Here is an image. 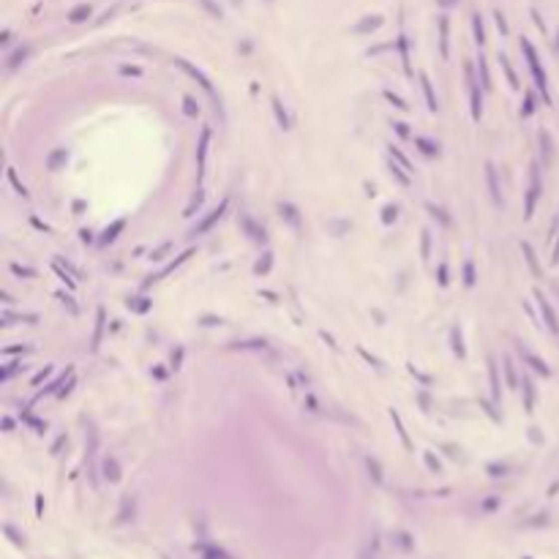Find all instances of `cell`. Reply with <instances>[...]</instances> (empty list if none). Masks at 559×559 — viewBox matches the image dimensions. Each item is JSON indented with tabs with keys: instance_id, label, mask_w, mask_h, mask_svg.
Segmentation results:
<instances>
[{
	"instance_id": "1",
	"label": "cell",
	"mask_w": 559,
	"mask_h": 559,
	"mask_svg": "<svg viewBox=\"0 0 559 559\" xmlns=\"http://www.w3.org/2000/svg\"><path fill=\"white\" fill-rule=\"evenodd\" d=\"M521 52L527 55V63H529V71H532V77H535V85H538V90L543 93V98H546V104H551V96H549V79H546V71H543V66H540V60H538V52H535V46L524 38L521 41Z\"/></svg>"
},
{
	"instance_id": "2",
	"label": "cell",
	"mask_w": 559,
	"mask_h": 559,
	"mask_svg": "<svg viewBox=\"0 0 559 559\" xmlns=\"http://www.w3.org/2000/svg\"><path fill=\"white\" fill-rule=\"evenodd\" d=\"M464 74H467V87H469V107H472V120H480L483 115V96H480V79H475V68L472 63L464 66Z\"/></svg>"
},
{
	"instance_id": "3",
	"label": "cell",
	"mask_w": 559,
	"mask_h": 559,
	"mask_svg": "<svg viewBox=\"0 0 559 559\" xmlns=\"http://www.w3.org/2000/svg\"><path fill=\"white\" fill-rule=\"evenodd\" d=\"M538 199H540V167L535 164L532 167V180H529V191H527V205H524V215H527V218L535 215Z\"/></svg>"
},
{
	"instance_id": "4",
	"label": "cell",
	"mask_w": 559,
	"mask_h": 559,
	"mask_svg": "<svg viewBox=\"0 0 559 559\" xmlns=\"http://www.w3.org/2000/svg\"><path fill=\"white\" fill-rule=\"evenodd\" d=\"M535 300H538L540 314H543V319H546V328H549L554 336H559V319H557V314H554V308H551V303L546 300V295L540 292V289L535 292Z\"/></svg>"
},
{
	"instance_id": "5",
	"label": "cell",
	"mask_w": 559,
	"mask_h": 559,
	"mask_svg": "<svg viewBox=\"0 0 559 559\" xmlns=\"http://www.w3.org/2000/svg\"><path fill=\"white\" fill-rule=\"evenodd\" d=\"M518 355H521V358H524V363H527V366H532V369L538 371V374H543V376H551V369H549V363H546V360H540L538 355H532V352H529L527 347L521 344V341H518Z\"/></svg>"
},
{
	"instance_id": "6",
	"label": "cell",
	"mask_w": 559,
	"mask_h": 559,
	"mask_svg": "<svg viewBox=\"0 0 559 559\" xmlns=\"http://www.w3.org/2000/svg\"><path fill=\"white\" fill-rule=\"evenodd\" d=\"M226 207H229V199H224L218 207H215V210H210V215H207L205 221H199V224L191 229V235H202V232H207V229H210V226L215 224V221H221V215L226 213Z\"/></svg>"
},
{
	"instance_id": "7",
	"label": "cell",
	"mask_w": 559,
	"mask_h": 559,
	"mask_svg": "<svg viewBox=\"0 0 559 559\" xmlns=\"http://www.w3.org/2000/svg\"><path fill=\"white\" fill-rule=\"evenodd\" d=\"M278 213H281V218L287 221L295 232L303 229V218H300V213H298V207H295V205H289V202H278Z\"/></svg>"
},
{
	"instance_id": "8",
	"label": "cell",
	"mask_w": 559,
	"mask_h": 559,
	"mask_svg": "<svg viewBox=\"0 0 559 559\" xmlns=\"http://www.w3.org/2000/svg\"><path fill=\"white\" fill-rule=\"evenodd\" d=\"M486 180H488V191H491L494 205H502V194H499V183H497V167L491 161L486 164Z\"/></svg>"
},
{
	"instance_id": "9",
	"label": "cell",
	"mask_w": 559,
	"mask_h": 559,
	"mask_svg": "<svg viewBox=\"0 0 559 559\" xmlns=\"http://www.w3.org/2000/svg\"><path fill=\"white\" fill-rule=\"evenodd\" d=\"M488 379H491V398H494V404H499L502 390H499V366L494 358H488Z\"/></svg>"
},
{
	"instance_id": "10",
	"label": "cell",
	"mask_w": 559,
	"mask_h": 559,
	"mask_svg": "<svg viewBox=\"0 0 559 559\" xmlns=\"http://www.w3.org/2000/svg\"><path fill=\"white\" fill-rule=\"evenodd\" d=\"M420 85H423V96H426V104H428V112H439V101H436V93H434V85H431L428 74H420Z\"/></svg>"
},
{
	"instance_id": "11",
	"label": "cell",
	"mask_w": 559,
	"mask_h": 559,
	"mask_svg": "<svg viewBox=\"0 0 559 559\" xmlns=\"http://www.w3.org/2000/svg\"><path fill=\"white\" fill-rule=\"evenodd\" d=\"M207 145H210V129H202V137H199V148H196V167H199V178H202V175H205Z\"/></svg>"
},
{
	"instance_id": "12",
	"label": "cell",
	"mask_w": 559,
	"mask_h": 559,
	"mask_svg": "<svg viewBox=\"0 0 559 559\" xmlns=\"http://www.w3.org/2000/svg\"><path fill=\"white\" fill-rule=\"evenodd\" d=\"M191 254H194V251H191V248H188V251H183V254H180V257H178V259H175V262H170V265H167V267H164V270H161V273H159V276H150V278H148V284H145V287H150V284L161 281V278H164V276H170V273H172V270H178V267H180V265H183V262H188V257H191Z\"/></svg>"
},
{
	"instance_id": "13",
	"label": "cell",
	"mask_w": 559,
	"mask_h": 559,
	"mask_svg": "<svg viewBox=\"0 0 559 559\" xmlns=\"http://www.w3.org/2000/svg\"><path fill=\"white\" fill-rule=\"evenodd\" d=\"M390 420H393L395 431H398V439H401V445H404L406 450H412V439H409V434H406V428H404V420H401L398 409H393V406H390Z\"/></svg>"
},
{
	"instance_id": "14",
	"label": "cell",
	"mask_w": 559,
	"mask_h": 559,
	"mask_svg": "<svg viewBox=\"0 0 559 559\" xmlns=\"http://www.w3.org/2000/svg\"><path fill=\"white\" fill-rule=\"evenodd\" d=\"M447 27H450V22H447V16H442V19H439V55H442V60H447V57H450V38H447Z\"/></svg>"
},
{
	"instance_id": "15",
	"label": "cell",
	"mask_w": 559,
	"mask_h": 559,
	"mask_svg": "<svg viewBox=\"0 0 559 559\" xmlns=\"http://www.w3.org/2000/svg\"><path fill=\"white\" fill-rule=\"evenodd\" d=\"M175 63H178V66H180V68H183V71H186V74H191V77H194V79H196V82H199L202 87H205V90H207V93H213V85H210V79H207V77H205V74H202V71H199V68H194V66H191V63H186V60H175Z\"/></svg>"
},
{
	"instance_id": "16",
	"label": "cell",
	"mask_w": 559,
	"mask_h": 559,
	"mask_svg": "<svg viewBox=\"0 0 559 559\" xmlns=\"http://www.w3.org/2000/svg\"><path fill=\"white\" fill-rule=\"evenodd\" d=\"M398 55H401V66H404V74L406 77H412V63H409V41H406V36L401 33L398 36Z\"/></svg>"
},
{
	"instance_id": "17",
	"label": "cell",
	"mask_w": 559,
	"mask_h": 559,
	"mask_svg": "<svg viewBox=\"0 0 559 559\" xmlns=\"http://www.w3.org/2000/svg\"><path fill=\"white\" fill-rule=\"evenodd\" d=\"M240 224H243V229H246V232H248V235H251V237H254V240H257V243H265V240H267L265 229L254 224V221L248 218V215H240Z\"/></svg>"
},
{
	"instance_id": "18",
	"label": "cell",
	"mask_w": 559,
	"mask_h": 559,
	"mask_svg": "<svg viewBox=\"0 0 559 559\" xmlns=\"http://www.w3.org/2000/svg\"><path fill=\"white\" fill-rule=\"evenodd\" d=\"M387 170H390V175H393V178L398 180L401 186H404V188H409L412 178H409V175H406V170H404V167H401V164H395V161H390V164H387Z\"/></svg>"
},
{
	"instance_id": "19",
	"label": "cell",
	"mask_w": 559,
	"mask_h": 559,
	"mask_svg": "<svg viewBox=\"0 0 559 559\" xmlns=\"http://www.w3.org/2000/svg\"><path fill=\"white\" fill-rule=\"evenodd\" d=\"M104 477H107V480H112V483L120 480V467H118V461H115L112 456L104 458Z\"/></svg>"
},
{
	"instance_id": "20",
	"label": "cell",
	"mask_w": 559,
	"mask_h": 559,
	"mask_svg": "<svg viewBox=\"0 0 559 559\" xmlns=\"http://www.w3.org/2000/svg\"><path fill=\"white\" fill-rule=\"evenodd\" d=\"M540 150H543V161L546 167L551 164V159H554V148H551V134L549 131H540Z\"/></svg>"
},
{
	"instance_id": "21",
	"label": "cell",
	"mask_w": 559,
	"mask_h": 559,
	"mask_svg": "<svg viewBox=\"0 0 559 559\" xmlns=\"http://www.w3.org/2000/svg\"><path fill=\"white\" fill-rule=\"evenodd\" d=\"M524 395H527V401H524V406H527V412L535 409V385H532V376L524 374Z\"/></svg>"
},
{
	"instance_id": "22",
	"label": "cell",
	"mask_w": 559,
	"mask_h": 559,
	"mask_svg": "<svg viewBox=\"0 0 559 559\" xmlns=\"http://www.w3.org/2000/svg\"><path fill=\"white\" fill-rule=\"evenodd\" d=\"M477 74H480V87L483 90H491V74H488V63H486V57H480L477 60Z\"/></svg>"
},
{
	"instance_id": "23",
	"label": "cell",
	"mask_w": 559,
	"mask_h": 559,
	"mask_svg": "<svg viewBox=\"0 0 559 559\" xmlns=\"http://www.w3.org/2000/svg\"><path fill=\"white\" fill-rule=\"evenodd\" d=\"M450 344H453V352L458 358H467V349H464V339H461V328H453L450 330Z\"/></svg>"
},
{
	"instance_id": "24",
	"label": "cell",
	"mask_w": 559,
	"mask_h": 559,
	"mask_svg": "<svg viewBox=\"0 0 559 559\" xmlns=\"http://www.w3.org/2000/svg\"><path fill=\"white\" fill-rule=\"evenodd\" d=\"M5 178H8V183L16 188V194H19L22 199H27V196H30V194H27V188L19 183V178H16V170H14V167H8V170H5Z\"/></svg>"
},
{
	"instance_id": "25",
	"label": "cell",
	"mask_w": 559,
	"mask_h": 559,
	"mask_svg": "<svg viewBox=\"0 0 559 559\" xmlns=\"http://www.w3.org/2000/svg\"><path fill=\"white\" fill-rule=\"evenodd\" d=\"M101 333H104V308L96 311V330H93V349H98L101 344Z\"/></svg>"
},
{
	"instance_id": "26",
	"label": "cell",
	"mask_w": 559,
	"mask_h": 559,
	"mask_svg": "<svg viewBox=\"0 0 559 559\" xmlns=\"http://www.w3.org/2000/svg\"><path fill=\"white\" fill-rule=\"evenodd\" d=\"M415 145L423 150L426 156H439V145H434L431 139H426V137H415Z\"/></svg>"
},
{
	"instance_id": "27",
	"label": "cell",
	"mask_w": 559,
	"mask_h": 559,
	"mask_svg": "<svg viewBox=\"0 0 559 559\" xmlns=\"http://www.w3.org/2000/svg\"><path fill=\"white\" fill-rule=\"evenodd\" d=\"M126 226V218H118L112 226H107V232H104V237H101V243H112L115 237H118V232Z\"/></svg>"
},
{
	"instance_id": "28",
	"label": "cell",
	"mask_w": 559,
	"mask_h": 559,
	"mask_svg": "<svg viewBox=\"0 0 559 559\" xmlns=\"http://www.w3.org/2000/svg\"><path fill=\"white\" fill-rule=\"evenodd\" d=\"M472 27H475V41L483 46V44H486V27H483L480 14H472Z\"/></svg>"
},
{
	"instance_id": "29",
	"label": "cell",
	"mask_w": 559,
	"mask_h": 559,
	"mask_svg": "<svg viewBox=\"0 0 559 559\" xmlns=\"http://www.w3.org/2000/svg\"><path fill=\"white\" fill-rule=\"evenodd\" d=\"M273 112H276V118H278V126H281V129H289V115L284 112V107H281L278 98H273Z\"/></svg>"
},
{
	"instance_id": "30",
	"label": "cell",
	"mask_w": 559,
	"mask_h": 559,
	"mask_svg": "<svg viewBox=\"0 0 559 559\" xmlns=\"http://www.w3.org/2000/svg\"><path fill=\"white\" fill-rule=\"evenodd\" d=\"M521 251H524V257H527L529 267H532V273H535V276H540V267H538V259H535V251H532V246H529V243H521Z\"/></svg>"
},
{
	"instance_id": "31",
	"label": "cell",
	"mask_w": 559,
	"mask_h": 559,
	"mask_svg": "<svg viewBox=\"0 0 559 559\" xmlns=\"http://www.w3.org/2000/svg\"><path fill=\"white\" fill-rule=\"evenodd\" d=\"M379 25H382V16H374V19H363L358 27H355V33H369V30H376Z\"/></svg>"
},
{
	"instance_id": "32",
	"label": "cell",
	"mask_w": 559,
	"mask_h": 559,
	"mask_svg": "<svg viewBox=\"0 0 559 559\" xmlns=\"http://www.w3.org/2000/svg\"><path fill=\"white\" fill-rule=\"evenodd\" d=\"M385 98H387L390 104H393L395 109H401V112H409V104H406V101H404V98H401V96H395L393 90H385Z\"/></svg>"
},
{
	"instance_id": "33",
	"label": "cell",
	"mask_w": 559,
	"mask_h": 559,
	"mask_svg": "<svg viewBox=\"0 0 559 559\" xmlns=\"http://www.w3.org/2000/svg\"><path fill=\"white\" fill-rule=\"evenodd\" d=\"M499 60H502V68H505V74H508V85H510V87H513V90H516V87H518V77H516L513 66H510V60H508V57H505V55L499 57Z\"/></svg>"
},
{
	"instance_id": "34",
	"label": "cell",
	"mask_w": 559,
	"mask_h": 559,
	"mask_svg": "<svg viewBox=\"0 0 559 559\" xmlns=\"http://www.w3.org/2000/svg\"><path fill=\"white\" fill-rule=\"evenodd\" d=\"M126 306L134 308V311H139V314H145L150 308V300H145V298H129V300H126Z\"/></svg>"
},
{
	"instance_id": "35",
	"label": "cell",
	"mask_w": 559,
	"mask_h": 559,
	"mask_svg": "<svg viewBox=\"0 0 559 559\" xmlns=\"http://www.w3.org/2000/svg\"><path fill=\"white\" fill-rule=\"evenodd\" d=\"M390 156H393V159H395V161H398V164H401V167H404V170H406V172H412V164H409V159H406V156H404V153H401V150H398V148H395V145H390Z\"/></svg>"
},
{
	"instance_id": "36",
	"label": "cell",
	"mask_w": 559,
	"mask_h": 559,
	"mask_svg": "<svg viewBox=\"0 0 559 559\" xmlns=\"http://www.w3.org/2000/svg\"><path fill=\"white\" fill-rule=\"evenodd\" d=\"M423 461H426V467H428V469H431V472H434V475H439V472H442V464H439V458H434V453H431V450H428V453H423Z\"/></svg>"
},
{
	"instance_id": "37",
	"label": "cell",
	"mask_w": 559,
	"mask_h": 559,
	"mask_svg": "<svg viewBox=\"0 0 559 559\" xmlns=\"http://www.w3.org/2000/svg\"><path fill=\"white\" fill-rule=\"evenodd\" d=\"M270 265H273V254H265V257H262V259L257 262V267H254V273H257V276H265V273L270 270Z\"/></svg>"
},
{
	"instance_id": "38",
	"label": "cell",
	"mask_w": 559,
	"mask_h": 559,
	"mask_svg": "<svg viewBox=\"0 0 559 559\" xmlns=\"http://www.w3.org/2000/svg\"><path fill=\"white\" fill-rule=\"evenodd\" d=\"M90 16V5H79V8H74L71 14H68V19L71 22H82V19H87Z\"/></svg>"
},
{
	"instance_id": "39",
	"label": "cell",
	"mask_w": 559,
	"mask_h": 559,
	"mask_svg": "<svg viewBox=\"0 0 559 559\" xmlns=\"http://www.w3.org/2000/svg\"><path fill=\"white\" fill-rule=\"evenodd\" d=\"M505 374H508V385H510V390H516V369H513V360L510 358H505Z\"/></svg>"
},
{
	"instance_id": "40",
	"label": "cell",
	"mask_w": 559,
	"mask_h": 559,
	"mask_svg": "<svg viewBox=\"0 0 559 559\" xmlns=\"http://www.w3.org/2000/svg\"><path fill=\"white\" fill-rule=\"evenodd\" d=\"M183 112L188 115V118H196V115H199V107L194 104V98H191V96L183 98Z\"/></svg>"
},
{
	"instance_id": "41",
	"label": "cell",
	"mask_w": 559,
	"mask_h": 559,
	"mask_svg": "<svg viewBox=\"0 0 559 559\" xmlns=\"http://www.w3.org/2000/svg\"><path fill=\"white\" fill-rule=\"evenodd\" d=\"M16 371H25V363H11L8 369H3V374H0V379H3V382H8L11 376L16 374Z\"/></svg>"
},
{
	"instance_id": "42",
	"label": "cell",
	"mask_w": 559,
	"mask_h": 559,
	"mask_svg": "<svg viewBox=\"0 0 559 559\" xmlns=\"http://www.w3.org/2000/svg\"><path fill=\"white\" fill-rule=\"evenodd\" d=\"M366 464H369V472L374 475V480L382 483V467H379V461H376V458H366Z\"/></svg>"
},
{
	"instance_id": "43",
	"label": "cell",
	"mask_w": 559,
	"mask_h": 559,
	"mask_svg": "<svg viewBox=\"0 0 559 559\" xmlns=\"http://www.w3.org/2000/svg\"><path fill=\"white\" fill-rule=\"evenodd\" d=\"M532 112H535V98L527 93V96H524V104H521V118H529Z\"/></svg>"
},
{
	"instance_id": "44",
	"label": "cell",
	"mask_w": 559,
	"mask_h": 559,
	"mask_svg": "<svg viewBox=\"0 0 559 559\" xmlns=\"http://www.w3.org/2000/svg\"><path fill=\"white\" fill-rule=\"evenodd\" d=\"M395 218H398V207H395V205H387L385 210H382V221H385V224H393Z\"/></svg>"
},
{
	"instance_id": "45",
	"label": "cell",
	"mask_w": 559,
	"mask_h": 559,
	"mask_svg": "<svg viewBox=\"0 0 559 559\" xmlns=\"http://www.w3.org/2000/svg\"><path fill=\"white\" fill-rule=\"evenodd\" d=\"M464 284H467V287H472V284H475V265H472V262L464 265Z\"/></svg>"
},
{
	"instance_id": "46",
	"label": "cell",
	"mask_w": 559,
	"mask_h": 559,
	"mask_svg": "<svg viewBox=\"0 0 559 559\" xmlns=\"http://www.w3.org/2000/svg\"><path fill=\"white\" fill-rule=\"evenodd\" d=\"M420 251H423V259H428V254H431V232L428 229H423V246H420Z\"/></svg>"
},
{
	"instance_id": "47",
	"label": "cell",
	"mask_w": 559,
	"mask_h": 559,
	"mask_svg": "<svg viewBox=\"0 0 559 559\" xmlns=\"http://www.w3.org/2000/svg\"><path fill=\"white\" fill-rule=\"evenodd\" d=\"M25 57H27V46H22V49H19V52H16V55L8 60V68H16L22 60H25Z\"/></svg>"
},
{
	"instance_id": "48",
	"label": "cell",
	"mask_w": 559,
	"mask_h": 559,
	"mask_svg": "<svg viewBox=\"0 0 559 559\" xmlns=\"http://www.w3.org/2000/svg\"><path fill=\"white\" fill-rule=\"evenodd\" d=\"M11 273H14V276H25V278H33V276H36V273H33L30 267H19L16 262L11 265Z\"/></svg>"
},
{
	"instance_id": "49",
	"label": "cell",
	"mask_w": 559,
	"mask_h": 559,
	"mask_svg": "<svg viewBox=\"0 0 559 559\" xmlns=\"http://www.w3.org/2000/svg\"><path fill=\"white\" fill-rule=\"evenodd\" d=\"M428 210H431V215H434V218H439V221H442V224H445V226L450 224V218H447V215H445V210H439V207H434V205H428Z\"/></svg>"
},
{
	"instance_id": "50",
	"label": "cell",
	"mask_w": 559,
	"mask_h": 559,
	"mask_svg": "<svg viewBox=\"0 0 559 559\" xmlns=\"http://www.w3.org/2000/svg\"><path fill=\"white\" fill-rule=\"evenodd\" d=\"M5 535H8V538L14 540L16 546H25V538H19V535L14 532V527H11V524H5Z\"/></svg>"
},
{
	"instance_id": "51",
	"label": "cell",
	"mask_w": 559,
	"mask_h": 559,
	"mask_svg": "<svg viewBox=\"0 0 559 559\" xmlns=\"http://www.w3.org/2000/svg\"><path fill=\"white\" fill-rule=\"evenodd\" d=\"M436 276H439V287H447V265L445 262L439 265V273H436Z\"/></svg>"
},
{
	"instance_id": "52",
	"label": "cell",
	"mask_w": 559,
	"mask_h": 559,
	"mask_svg": "<svg viewBox=\"0 0 559 559\" xmlns=\"http://www.w3.org/2000/svg\"><path fill=\"white\" fill-rule=\"evenodd\" d=\"M49 374H52V366H44V371H38V374L33 376V385H38V382H41L44 376H49Z\"/></svg>"
},
{
	"instance_id": "53",
	"label": "cell",
	"mask_w": 559,
	"mask_h": 559,
	"mask_svg": "<svg viewBox=\"0 0 559 559\" xmlns=\"http://www.w3.org/2000/svg\"><path fill=\"white\" fill-rule=\"evenodd\" d=\"M494 16H497V27H499V33H502V36H505V33H508V22H505V16L499 14V11H497V14H494Z\"/></svg>"
},
{
	"instance_id": "54",
	"label": "cell",
	"mask_w": 559,
	"mask_h": 559,
	"mask_svg": "<svg viewBox=\"0 0 559 559\" xmlns=\"http://www.w3.org/2000/svg\"><path fill=\"white\" fill-rule=\"evenodd\" d=\"M19 352H30V347H5L3 355H19Z\"/></svg>"
},
{
	"instance_id": "55",
	"label": "cell",
	"mask_w": 559,
	"mask_h": 559,
	"mask_svg": "<svg viewBox=\"0 0 559 559\" xmlns=\"http://www.w3.org/2000/svg\"><path fill=\"white\" fill-rule=\"evenodd\" d=\"M358 352H360V355H363V358H366V360H369V363H371V366H376V369H382V363H379V360H376V358H371V355H369V352H366V349H363V347H360V349H358Z\"/></svg>"
},
{
	"instance_id": "56",
	"label": "cell",
	"mask_w": 559,
	"mask_h": 559,
	"mask_svg": "<svg viewBox=\"0 0 559 559\" xmlns=\"http://www.w3.org/2000/svg\"><path fill=\"white\" fill-rule=\"evenodd\" d=\"M180 360H183V347H178V352L172 355V369H180Z\"/></svg>"
},
{
	"instance_id": "57",
	"label": "cell",
	"mask_w": 559,
	"mask_h": 559,
	"mask_svg": "<svg viewBox=\"0 0 559 559\" xmlns=\"http://www.w3.org/2000/svg\"><path fill=\"white\" fill-rule=\"evenodd\" d=\"M488 472H491L494 477H502L505 475V467H499V464H488Z\"/></svg>"
},
{
	"instance_id": "58",
	"label": "cell",
	"mask_w": 559,
	"mask_h": 559,
	"mask_svg": "<svg viewBox=\"0 0 559 559\" xmlns=\"http://www.w3.org/2000/svg\"><path fill=\"white\" fill-rule=\"evenodd\" d=\"M393 129L398 131V137H409V129H406V123H401V120H398V123H393Z\"/></svg>"
},
{
	"instance_id": "59",
	"label": "cell",
	"mask_w": 559,
	"mask_h": 559,
	"mask_svg": "<svg viewBox=\"0 0 559 559\" xmlns=\"http://www.w3.org/2000/svg\"><path fill=\"white\" fill-rule=\"evenodd\" d=\"M55 270H57V276H60V278H63V281H66V284H68V287H74V278H71V276H68V273H63V270H60V267H57V262H55Z\"/></svg>"
},
{
	"instance_id": "60",
	"label": "cell",
	"mask_w": 559,
	"mask_h": 559,
	"mask_svg": "<svg viewBox=\"0 0 559 559\" xmlns=\"http://www.w3.org/2000/svg\"><path fill=\"white\" fill-rule=\"evenodd\" d=\"M483 409L491 415V420H499V415H497V409H494V404H488V401H483Z\"/></svg>"
},
{
	"instance_id": "61",
	"label": "cell",
	"mask_w": 559,
	"mask_h": 559,
	"mask_svg": "<svg viewBox=\"0 0 559 559\" xmlns=\"http://www.w3.org/2000/svg\"><path fill=\"white\" fill-rule=\"evenodd\" d=\"M497 505H499V499H488V502H483V510L491 513V510H497Z\"/></svg>"
},
{
	"instance_id": "62",
	"label": "cell",
	"mask_w": 559,
	"mask_h": 559,
	"mask_svg": "<svg viewBox=\"0 0 559 559\" xmlns=\"http://www.w3.org/2000/svg\"><path fill=\"white\" fill-rule=\"evenodd\" d=\"M60 300L66 303L68 308H71V314H77V311H79V308H77V306H74V303H71V298H68V295H60Z\"/></svg>"
},
{
	"instance_id": "63",
	"label": "cell",
	"mask_w": 559,
	"mask_h": 559,
	"mask_svg": "<svg viewBox=\"0 0 559 559\" xmlns=\"http://www.w3.org/2000/svg\"><path fill=\"white\" fill-rule=\"evenodd\" d=\"M41 510H44V499H41V497H36V513L41 516Z\"/></svg>"
}]
</instances>
